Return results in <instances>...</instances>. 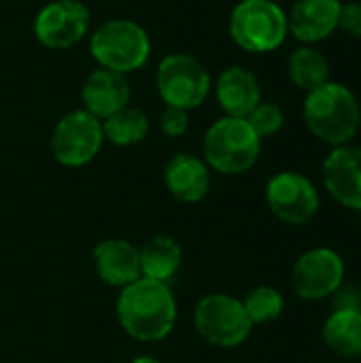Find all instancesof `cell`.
I'll return each instance as SVG.
<instances>
[{
	"label": "cell",
	"instance_id": "484cf974",
	"mask_svg": "<svg viewBox=\"0 0 361 363\" xmlns=\"http://www.w3.org/2000/svg\"><path fill=\"white\" fill-rule=\"evenodd\" d=\"M128 363H162L157 357H153V355H138V357H134L132 362Z\"/></svg>",
	"mask_w": 361,
	"mask_h": 363
},
{
	"label": "cell",
	"instance_id": "3957f363",
	"mask_svg": "<svg viewBox=\"0 0 361 363\" xmlns=\"http://www.w3.org/2000/svg\"><path fill=\"white\" fill-rule=\"evenodd\" d=\"M262 153V138L251 130L247 119L221 117L202 138V160L219 174L236 177L249 172Z\"/></svg>",
	"mask_w": 361,
	"mask_h": 363
},
{
	"label": "cell",
	"instance_id": "ffe728a7",
	"mask_svg": "<svg viewBox=\"0 0 361 363\" xmlns=\"http://www.w3.org/2000/svg\"><path fill=\"white\" fill-rule=\"evenodd\" d=\"M289 81L304 91H313L330 81V62L315 45H302L291 51L287 60Z\"/></svg>",
	"mask_w": 361,
	"mask_h": 363
},
{
	"label": "cell",
	"instance_id": "4fadbf2b",
	"mask_svg": "<svg viewBox=\"0 0 361 363\" xmlns=\"http://www.w3.org/2000/svg\"><path fill=\"white\" fill-rule=\"evenodd\" d=\"M98 279L115 289H123L140 279V251L126 238H104L91 253Z\"/></svg>",
	"mask_w": 361,
	"mask_h": 363
},
{
	"label": "cell",
	"instance_id": "ba28073f",
	"mask_svg": "<svg viewBox=\"0 0 361 363\" xmlns=\"http://www.w3.org/2000/svg\"><path fill=\"white\" fill-rule=\"evenodd\" d=\"M102 121L85 108L62 115L51 132V153L66 168L87 166L102 151Z\"/></svg>",
	"mask_w": 361,
	"mask_h": 363
},
{
	"label": "cell",
	"instance_id": "2e32d148",
	"mask_svg": "<svg viewBox=\"0 0 361 363\" xmlns=\"http://www.w3.org/2000/svg\"><path fill=\"white\" fill-rule=\"evenodd\" d=\"M340 0H296L287 13L289 32L302 45H317L338 30Z\"/></svg>",
	"mask_w": 361,
	"mask_h": 363
},
{
	"label": "cell",
	"instance_id": "603a6c76",
	"mask_svg": "<svg viewBox=\"0 0 361 363\" xmlns=\"http://www.w3.org/2000/svg\"><path fill=\"white\" fill-rule=\"evenodd\" d=\"M247 123L251 125V130L264 140L270 138L274 134H279L285 125V113L277 102H266L262 100L247 117Z\"/></svg>",
	"mask_w": 361,
	"mask_h": 363
},
{
	"label": "cell",
	"instance_id": "277c9868",
	"mask_svg": "<svg viewBox=\"0 0 361 363\" xmlns=\"http://www.w3.org/2000/svg\"><path fill=\"white\" fill-rule=\"evenodd\" d=\"M89 53L100 68L115 70L128 77L149 62L151 38L138 21L115 17L91 32Z\"/></svg>",
	"mask_w": 361,
	"mask_h": 363
},
{
	"label": "cell",
	"instance_id": "cb8c5ba5",
	"mask_svg": "<svg viewBox=\"0 0 361 363\" xmlns=\"http://www.w3.org/2000/svg\"><path fill=\"white\" fill-rule=\"evenodd\" d=\"M189 128V111L166 106L160 115V130L168 138H181Z\"/></svg>",
	"mask_w": 361,
	"mask_h": 363
},
{
	"label": "cell",
	"instance_id": "d4e9b609",
	"mask_svg": "<svg viewBox=\"0 0 361 363\" xmlns=\"http://www.w3.org/2000/svg\"><path fill=\"white\" fill-rule=\"evenodd\" d=\"M338 30H343L351 38H361V0H351V2L340 4Z\"/></svg>",
	"mask_w": 361,
	"mask_h": 363
},
{
	"label": "cell",
	"instance_id": "e0dca14e",
	"mask_svg": "<svg viewBox=\"0 0 361 363\" xmlns=\"http://www.w3.org/2000/svg\"><path fill=\"white\" fill-rule=\"evenodd\" d=\"M215 96L228 117L245 119L262 102V87L255 72L249 68L228 66L215 81Z\"/></svg>",
	"mask_w": 361,
	"mask_h": 363
},
{
	"label": "cell",
	"instance_id": "8992f818",
	"mask_svg": "<svg viewBox=\"0 0 361 363\" xmlns=\"http://www.w3.org/2000/svg\"><path fill=\"white\" fill-rule=\"evenodd\" d=\"M194 328L198 336L217 349H236L253 332V323L243 300L230 294H206L194 308Z\"/></svg>",
	"mask_w": 361,
	"mask_h": 363
},
{
	"label": "cell",
	"instance_id": "d6986e66",
	"mask_svg": "<svg viewBox=\"0 0 361 363\" xmlns=\"http://www.w3.org/2000/svg\"><path fill=\"white\" fill-rule=\"evenodd\" d=\"M323 342L343 357L361 355V308H334L323 323Z\"/></svg>",
	"mask_w": 361,
	"mask_h": 363
},
{
	"label": "cell",
	"instance_id": "6da1fadb",
	"mask_svg": "<svg viewBox=\"0 0 361 363\" xmlns=\"http://www.w3.org/2000/svg\"><path fill=\"white\" fill-rule=\"evenodd\" d=\"M115 313L121 330L132 340L149 345L162 342L172 334L179 306L170 285L140 277L132 285L119 289Z\"/></svg>",
	"mask_w": 361,
	"mask_h": 363
},
{
	"label": "cell",
	"instance_id": "7402d4cb",
	"mask_svg": "<svg viewBox=\"0 0 361 363\" xmlns=\"http://www.w3.org/2000/svg\"><path fill=\"white\" fill-rule=\"evenodd\" d=\"M243 306L251 319L253 325H264V323H272L277 321L283 311H285V298L277 287L270 285H260L255 289H251L245 300Z\"/></svg>",
	"mask_w": 361,
	"mask_h": 363
},
{
	"label": "cell",
	"instance_id": "52a82bcc",
	"mask_svg": "<svg viewBox=\"0 0 361 363\" xmlns=\"http://www.w3.org/2000/svg\"><path fill=\"white\" fill-rule=\"evenodd\" d=\"M155 87L166 106L194 111L204 104L213 81L206 66L189 53H170L160 60Z\"/></svg>",
	"mask_w": 361,
	"mask_h": 363
},
{
	"label": "cell",
	"instance_id": "7a4b0ae2",
	"mask_svg": "<svg viewBox=\"0 0 361 363\" xmlns=\"http://www.w3.org/2000/svg\"><path fill=\"white\" fill-rule=\"evenodd\" d=\"M302 115L309 132L330 147L351 145L361 125V106L357 96L338 81H328L313 91H306Z\"/></svg>",
	"mask_w": 361,
	"mask_h": 363
},
{
	"label": "cell",
	"instance_id": "8fae6325",
	"mask_svg": "<svg viewBox=\"0 0 361 363\" xmlns=\"http://www.w3.org/2000/svg\"><path fill=\"white\" fill-rule=\"evenodd\" d=\"M89 32V9L81 0H51L34 17L36 40L53 51L79 45Z\"/></svg>",
	"mask_w": 361,
	"mask_h": 363
},
{
	"label": "cell",
	"instance_id": "7c38bea8",
	"mask_svg": "<svg viewBox=\"0 0 361 363\" xmlns=\"http://www.w3.org/2000/svg\"><path fill=\"white\" fill-rule=\"evenodd\" d=\"M321 174L328 194L338 204L361 211V147H332L323 160Z\"/></svg>",
	"mask_w": 361,
	"mask_h": 363
},
{
	"label": "cell",
	"instance_id": "30bf717a",
	"mask_svg": "<svg viewBox=\"0 0 361 363\" xmlns=\"http://www.w3.org/2000/svg\"><path fill=\"white\" fill-rule=\"evenodd\" d=\"M345 281V262L330 247L304 251L291 268V289L300 300L319 302L332 298Z\"/></svg>",
	"mask_w": 361,
	"mask_h": 363
},
{
	"label": "cell",
	"instance_id": "9a60e30c",
	"mask_svg": "<svg viewBox=\"0 0 361 363\" xmlns=\"http://www.w3.org/2000/svg\"><path fill=\"white\" fill-rule=\"evenodd\" d=\"M168 194L183 204H198L211 191V168L194 153H177L164 166Z\"/></svg>",
	"mask_w": 361,
	"mask_h": 363
},
{
	"label": "cell",
	"instance_id": "44dd1931",
	"mask_svg": "<svg viewBox=\"0 0 361 363\" xmlns=\"http://www.w3.org/2000/svg\"><path fill=\"white\" fill-rule=\"evenodd\" d=\"M149 128L151 123L147 113L130 104L102 119L104 140H109L115 147H134L143 143L149 134Z\"/></svg>",
	"mask_w": 361,
	"mask_h": 363
},
{
	"label": "cell",
	"instance_id": "5bb4252c",
	"mask_svg": "<svg viewBox=\"0 0 361 363\" xmlns=\"http://www.w3.org/2000/svg\"><path fill=\"white\" fill-rule=\"evenodd\" d=\"M132 98V87L126 74L96 68L87 74L81 85V104L87 113L98 117L100 121L109 115L117 113L119 108L128 106Z\"/></svg>",
	"mask_w": 361,
	"mask_h": 363
},
{
	"label": "cell",
	"instance_id": "ac0fdd59",
	"mask_svg": "<svg viewBox=\"0 0 361 363\" xmlns=\"http://www.w3.org/2000/svg\"><path fill=\"white\" fill-rule=\"evenodd\" d=\"M140 277L170 285L183 264V249L177 238L157 234L149 238L140 249Z\"/></svg>",
	"mask_w": 361,
	"mask_h": 363
},
{
	"label": "cell",
	"instance_id": "5b68a950",
	"mask_svg": "<svg viewBox=\"0 0 361 363\" xmlns=\"http://www.w3.org/2000/svg\"><path fill=\"white\" fill-rule=\"evenodd\" d=\"M232 40L247 53H270L279 49L287 34V13L274 0H240L228 21Z\"/></svg>",
	"mask_w": 361,
	"mask_h": 363
},
{
	"label": "cell",
	"instance_id": "9c48e42d",
	"mask_svg": "<svg viewBox=\"0 0 361 363\" xmlns=\"http://www.w3.org/2000/svg\"><path fill=\"white\" fill-rule=\"evenodd\" d=\"M266 204L279 221L287 225H304L319 213L321 196L306 174L283 170L268 181Z\"/></svg>",
	"mask_w": 361,
	"mask_h": 363
}]
</instances>
